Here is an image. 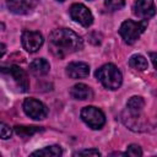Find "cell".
I'll list each match as a JSON object with an SVG mask.
<instances>
[{
    "label": "cell",
    "mask_w": 157,
    "mask_h": 157,
    "mask_svg": "<svg viewBox=\"0 0 157 157\" xmlns=\"http://www.w3.org/2000/svg\"><path fill=\"white\" fill-rule=\"evenodd\" d=\"M48 47L53 55L56 58H64L83 47L82 38L69 28H56L49 34Z\"/></svg>",
    "instance_id": "1"
},
{
    "label": "cell",
    "mask_w": 157,
    "mask_h": 157,
    "mask_svg": "<svg viewBox=\"0 0 157 157\" xmlns=\"http://www.w3.org/2000/svg\"><path fill=\"white\" fill-rule=\"evenodd\" d=\"M97 80L108 90H118L121 86L123 76L114 64H104L96 71Z\"/></svg>",
    "instance_id": "2"
},
{
    "label": "cell",
    "mask_w": 157,
    "mask_h": 157,
    "mask_svg": "<svg viewBox=\"0 0 157 157\" xmlns=\"http://www.w3.org/2000/svg\"><path fill=\"white\" fill-rule=\"evenodd\" d=\"M147 25H148L147 20H142L139 22L132 21V20H126L121 23V26L119 28V34L121 36V38L124 39L125 43L132 44L145 32V29L147 28Z\"/></svg>",
    "instance_id": "3"
},
{
    "label": "cell",
    "mask_w": 157,
    "mask_h": 157,
    "mask_svg": "<svg viewBox=\"0 0 157 157\" xmlns=\"http://www.w3.org/2000/svg\"><path fill=\"white\" fill-rule=\"evenodd\" d=\"M81 119L93 130H98L105 124L104 113L101 109H98V108H96L93 105H87V107L82 108Z\"/></svg>",
    "instance_id": "4"
},
{
    "label": "cell",
    "mask_w": 157,
    "mask_h": 157,
    "mask_svg": "<svg viewBox=\"0 0 157 157\" xmlns=\"http://www.w3.org/2000/svg\"><path fill=\"white\" fill-rule=\"evenodd\" d=\"M23 110L29 118L34 120L45 119L48 115V108L36 98H26L23 102Z\"/></svg>",
    "instance_id": "5"
},
{
    "label": "cell",
    "mask_w": 157,
    "mask_h": 157,
    "mask_svg": "<svg viewBox=\"0 0 157 157\" xmlns=\"http://www.w3.org/2000/svg\"><path fill=\"white\" fill-rule=\"evenodd\" d=\"M70 17L83 27H90L93 22L92 12L83 4H74L69 10Z\"/></svg>",
    "instance_id": "6"
},
{
    "label": "cell",
    "mask_w": 157,
    "mask_h": 157,
    "mask_svg": "<svg viewBox=\"0 0 157 157\" xmlns=\"http://www.w3.org/2000/svg\"><path fill=\"white\" fill-rule=\"evenodd\" d=\"M22 47L28 53H36L43 45V36L37 31H25L21 36Z\"/></svg>",
    "instance_id": "7"
},
{
    "label": "cell",
    "mask_w": 157,
    "mask_h": 157,
    "mask_svg": "<svg viewBox=\"0 0 157 157\" xmlns=\"http://www.w3.org/2000/svg\"><path fill=\"white\" fill-rule=\"evenodd\" d=\"M132 12L135 16L148 20L156 13V5L153 0H135L132 5Z\"/></svg>",
    "instance_id": "8"
},
{
    "label": "cell",
    "mask_w": 157,
    "mask_h": 157,
    "mask_svg": "<svg viewBox=\"0 0 157 157\" xmlns=\"http://www.w3.org/2000/svg\"><path fill=\"white\" fill-rule=\"evenodd\" d=\"M38 1L39 0H6V4L11 12L23 15L32 11L37 6Z\"/></svg>",
    "instance_id": "9"
},
{
    "label": "cell",
    "mask_w": 157,
    "mask_h": 157,
    "mask_svg": "<svg viewBox=\"0 0 157 157\" xmlns=\"http://www.w3.org/2000/svg\"><path fill=\"white\" fill-rule=\"evenodd\" d=\"M2 71H6L16 82V85L20 87V90L22 92H26L28 91L29 88V81H28V76L27 74L25 72V70H22L20 66H16V65H12L10 66L7 70L2 69Z\"/></svg>",
    "instance_id": "10"
},
{
    "label": "cell",
    "mask_w": 157,
    "mask_h": 157,
    "mask_svg": "<svg viewBox=\"0 0 157 157\" xmlns=\"http://www.w3.org/2000/svg\"><path fill=\"white\" fill-rule=\"evenodd\" d=\"M66 74L69 75V77L71 78H83L87 77L90 74V66L86 63H81V61H74L70 63L66 66Z\"/></svg>",
    "instance_id": "11"
},
{
    "label": "cell",
    "mask_w": 157,
    "mask_h": 157,
    "mask_svg": "<svg viewBox=\"0 0 157 157\" xmlns=\"http://www.w3.org/2000/svg\"><path fill=\"white\" fill-rule=\"evenodd\" d=\"M70 94H71L72 98L80 99V101L91 99L93 97L92 90L87 85H85V83H77V85L72 86L71 90H70Z\"/></svg>",
    "instance_id": "12"
},
{
    "label": "cell",
    "mask_w": 157,
    "mask_h": 157,
    "mask_svg": "<svg viewBox=\"0 0 157 157\" xmlns=\"http://www.w3.org/2000/svg\"><path fill=\"white\" fill-rule=\"evenodd\" d=\"M123 121L126 126H129L131 130L134 131H142L145 128H144V123H142V119L140 117V113L139 114H135V113H131L128 110V114L123 118Z\"/></svg>",
    "instance_id": "13"
},
{
    "label": "cell",
    "mask_w": 157,
    "mask_h": 157,
    "mask_svg": "<svg viewBox=\"0 0 157 157\" xmlns=\"http://www.w3.org/2000/svg\"><path fill=\"white\" fill-rule=\"evenodd\" d=\"M49 69H50V65L49 63L43 59V58H39V59H36L31 63L29 65V70L33 75L36 76H43V75H47L49 72Z\"/></svg>",
    "instance_id": "14"
},
{
    "label": "cell",
    "mask_w": 157,
    "mask_h": 157,
    "mask_svg": "<svg viewBox=\"0 0 157 157\" xmlns=\"http://www.w3.org/2000/svg\"><path fill=\"white\" fill-rule=\"evenodd\" d=\"M61 155H63V150L58 145L47 146V147H44L42 150L32 152V156H44V157H59Z\"/></svg>",
    "instance_id": "15"
},
{
    "label": "cell",
    "mask_w": 157,
    "mask_h": 157,
    "mask_svg": "<svg viewBox=\"0 0 157 157\" xmlns=\"http://www.w3.org/2000/svg\"><path fill=\"white\" fill-rule=\"evenodd\" d=\"M129 65H130V67H132L135 70H139V71H145L147 69V66H148L146 58L140 55V54H135V55L130 56Z\"/></svg>",
    "instance_id": "16"
},
{
    "label": "cell",
    "mask_w": 157,
    "mask_h": 157,
    "mask_svg": "<svg viewBox=\"0 0 157 157\" xmlns=\"http://www.w3.org/2000/svg\"><path fill=\"white\" fill-rule=\"evenodd\" d=\"M144 105H145V101H144V98L140 97V96H134V97H131V98L128 101V103H126L128 110L131 112V113H135V114H139V113L142 110Z\"/></svg>",
    "instance_id": "17"
},
{
    "label": "cell",
    "mask_w": 157,
    "mask_h": 157,
    "mask_svg": "<svg viewBox=\"0 0 157 157\" xmlns=\"http://www.w3.org/2000/svg\"><path fill=\"white\" fill-rule=\"evenodd\" d=\"M43 129L39 126H26V125H16L15 126V132L22 137H28L32 136L33 134L42 131Z\"/></svg>",
    "instance_id": "18"
},
{
    "label": "cell",
    "mask_w": 157,
    "mask_h": 157,
    "mask_svg": "<svg viewBox=\"0 0 157 157\" xmlns=\"http://www.w3.org/2000/svg\"><path fill=\"white\" fill-rule=\"evenodd\" d=\"M104 5L112 10V11H117V10H120L124 7L125 5V0H105L104 1Z\"/></svg>",
    "instance_id": "19"
},
{
    "label": "cell",
    "mask_w": 157,
    "mask_h": 157,
    "mask_svg": "<svg viewBox=\"0 0 157 157\" xmlns=\"http://www.w3.org/2000/svg\"><path fill=\"white\" fill-rule=\"evenodd\" d=\"M125 153L129 155V156H134V157H136V156H142V150H141V147H140L139 145L131 144V145L128 146Z\"/></svg>",
    "instance_id": "20"
},
{
    "label": "cell",
    "mask_w": 157,
    "mask_h": 157,
    "mask_svg": "<svg viewBox=\"0 0 157 157\" xmlns=\"http://www.w3.org/2000/svg\"><path fill=\"white\" fill-rule=\"evenodd\" d=\"M0 126H1V128H0V135H1V139H2V140H6V139L11 137V134H12L11 128H10L7 124H5V123H1Z\"/></svg>",
    "instance_id": "21"
},
{
    "label": "cell",
    "mask_w": 157,
    "mask_h": 157,
    "mask_svg": "<svg viewBox=\"0 0 157 157\" xmlns=\"http://www.w3.org/2000/svg\"><path fill=\"white\" fill-rule=\"evenodd\" d=\"M74 156H101V152L96 148H90V150H81L74 153Z\"/></svg>",
    "instance_id": "22"
},
{
    "label": "cell",
    "mask_w": 157,
    "mask_h": 157,
    "mask_svg": "<svg viewBox=\"0 0 157 157\" xmlns=\"http://www.w3.org/2000/svg\"><path fill=\"white\" fill-rule=\"evenodd\" d=\"M150 59L152 60V64H153L155 70L157 72V53H150Z\"/></svg>",
    "instance_id": "23"
},
{
    "label": "cell",
    "mask_w": 157,
    "mask_h": 157,
    "mask_svg": "<svg viewBox=\"0 0 157 157\" xmlns=\"http://www.w3.org/2000/svg\"><path fill=\"white\" fill-rule=\"evenodd\" d=\"M4 53H5V44H4V43H1V53H0V55L2 56V55H4Z\"/></svg>",
    "instance_id": "24"
},
{
    "label": "cell",
    "mask_w": 157,
    "mask_h": 157,
    "mask_svg": "<svg viewBox=\"0 0 157 157\" xmlns=\"http://www.w3.org/2000/svg\"><path fill=\"white\" fill-rule=\"evenodd\" d=\"M58 1H64V0H58Z\"/></svg>",
    "instance_id": "25"
}]
</instances>
